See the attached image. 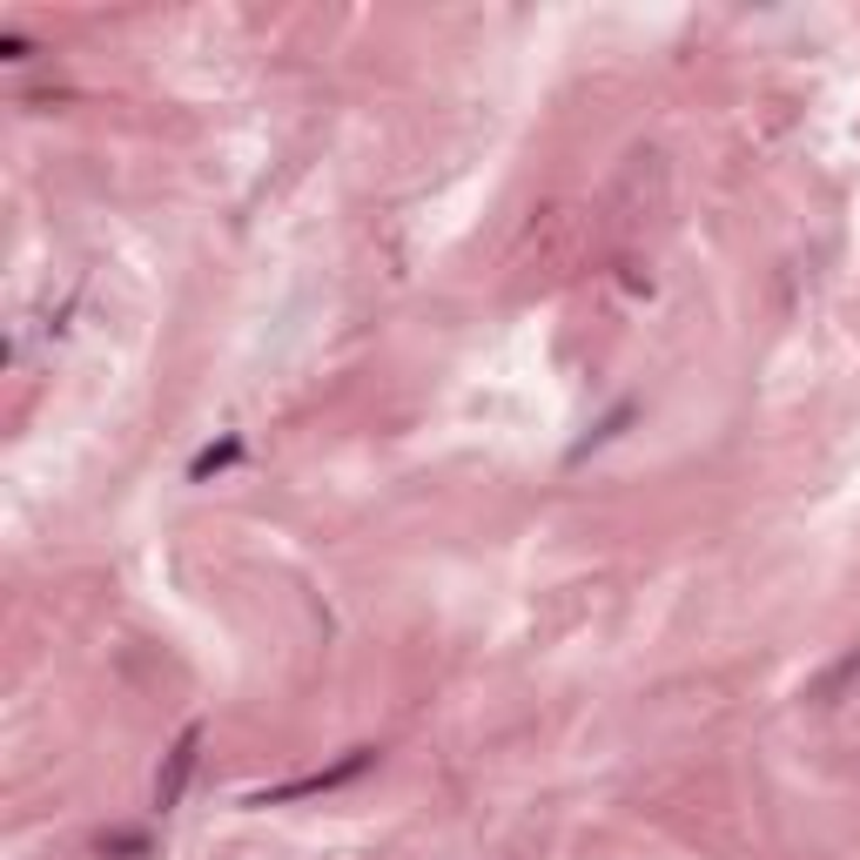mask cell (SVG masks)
<instances>
[{
	"mask_svg": "<svg viewBox=\"0 0 860 860\" xmlns=\"http://www.w3.org/2000/svg\"><path fill=\"white\" fill-rule=\"evenodd\" d=\"M102 853H148V840H141V833H108Z\"/></svg>",
	"mask_w": 860,
	"mask_h": 860,
	"instance_id": "5b68a950",
	"label": "cell"
},
{
	"mask_svg": "<svg viewBox=\"0 0 860 860\" xmlns=\"http://www.w3.org/2000/svg\"><path fill=\"white\" fill-rule=\"evenodd\" d=\"M632 417H639V410H632V403H619V410H612V417H598V423H591V430H585V438H578V444H571V464H578V458H591V451H598V444H612V438H619V430H626V423H632Z\"/></svg>",
	"mask_w": 860,
	"mask_h": 860,
	"instance_id": "277c9868",
	"label": "cell"
},
{
	"mask_svg": "<svg viewBox=\"0 0 860 860\" xmlns=\"http://www.w3.org/2000/svg\"><path fill=\"white\" fill-rule=\"evenodd\" d=\"M229 464H242V438L229 430V438H216L209 451H196V464H189V484H209V478H222Z\"/></svg>",
	"mask_w": 860,
	"mask_h": 860,
	"instance_id": "3957f363",
	"label": "cell"
},
{
	"mask_svg": "<svg viewBox=\"0 0 860 860\" xmlns=\"http://www.w3.org/2000/svg\"><path fill=\"white\" fill-rule=\"evenodd\" d=\"M196 759H202V726H189L182 740H176V753H168V773H161V780H155V807L168 814V807H176L182 800V787H189V773H196Z\"/></svg>",
	"mask_w": 860,
	"mask_h": 860,
	"instance_id": "7a4b0ae2",
	"label": "cell"
},
{
	"mask_svg": "<svg viewBox=\"0 0 860 860\" xmlns=\"http://www.w3.org/2000/svg\"><path fill=\"white\" fill-rule=\"evenodd\" d=\"M377 766V746H357L350 759H336V766H323V773H303V780H283V787H270V794H255L249 807H283V800H303V794H329V787H350L357 773H370Z\"/></svg>",
	"mask_w": 860,
	"mask_h": 860,
	"instance_id": "6da1fadb",
	"label": "cell"
}]
</instances>
